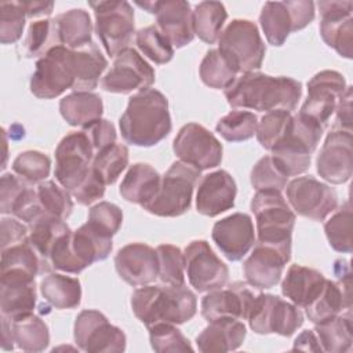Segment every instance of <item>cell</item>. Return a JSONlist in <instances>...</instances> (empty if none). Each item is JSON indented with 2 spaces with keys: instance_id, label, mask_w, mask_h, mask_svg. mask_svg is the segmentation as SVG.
I'll return each instance as SVG.
<instances>
[{
  "instance_id": "obj_1",
  "label": "cell",
  "mask_w": 353,
  "mask_h": 353,
  "mask_svg": "<svg viewBox=\"0 0 353 353\" xmlns=\"http://www.w3.org/2000/svg\"><path fill=\"white\" fill-rule=\"evenodd\" d=\"M302 95V84L285 76H269L248 72L239 76L226 90L225 97L232 108L258 112H292Z\"/></svg>"
},
{
  "instance_id": "obj_2",
  "label": "cell",
  "mask_w": 353,
  "mask_h": 353,
  "mask_svg": "<svg viewBox=\"0 0 353 353\" xmlns=\"http://www.w3.org/2000/svg\"><path fill=\"white\" fill-rule=\"evenodd\" d=\"M123 139L134 146L150 148L161 142L172 128L167 98L154 88L137 92L119 120Z\"/></svg>"
},
{
  "instance_id": "obj_3",
  "label": "cell",
  "mask_w": 353,
  "mask_h": 353,
  "mask_svg": "<svg viewBox=\"0 0 353 353\" xmlns=\"http://www.w3.org/2000/svg\"><path fill=\"white\" fill-rule=\"evenodd\" d=\"M131 309L135 317L150 327L157 323L183 324L197 312L193 291L183 285H143L131 295Z\"/></svg>"
},
{
  "instance_id": "obj_4",
  "label": "cell",
  "mask_w": 353,
  "mask_h": 353,
  "mask_svg": "<svg viewBox=\"0 0 353 353\" xmlns=\"http://www.w3.org/2000/svg\"><path fill=\"white\" fill-rule=\"evenodd\" d=\"M112 248V236L85 222L59 239L50 255V265L52 269L77 274L94 262L106 259Z\"/></svg>"
},
{
  "instance_id": "obj_5",
  "label": "cell",
  "mask_w": 353,
  "mask_h": 353,
  "mask_svg": "<svg viewBox=\"0 0 353 353\" xmlns=\"http://www.w3.org/2000/svg\"><path fill=\"white\" fill-rule=\"evenodd\" d=\"M261 244L272 245L291 259V236L295 214L279 190H258L251 201Z\"/></svg>"
},
{
  "instance_id": "obj_6",
  "label": "cell",
  "mask_w": 353,
  "mask_h": 353,
  "mask_svg": "<svg viewBox=\"0 0 353 353\" xmlns=\"http://www.w3.org/2000/svg\"><path fill=\"white\" fill-rule=\"evenodd\" d=\"M323 128L310 119L292 116L291 125L280 142L270 150L274 163L290 178L303 174L312 160V153L317 149Z\"/></svg>"
},
{
  "instance_id": "obj_7",
  "label": "cell",
  "mask_w": 353,
  "mask_h": 353,
  "mask_svg": "<svg viewBox=\"0 0 353 353\" xmlns=\"http://www.w3.org/2000/svg\"><path fill=\"white\" fill-rule=\"evenodd\" d=\"M200 171L194 167L175 161L161 176L156 196L143 205V210L157 216H179L192 204L193 190L199 181Z\"/></svg>"
},
{
  "instance_id": "obj_8",
  "label": "cell",
  "mask_w": 353,
  "mask_h": 353,
  "mask_svg": "<svg viewBox=\"0 0 353 353\" xmlns=\"http://www.w3.org/2000/svg\"><path fill=\"white\" fill-rule=\"evenodd\" d=\"M218 41V50L239 73L255 72L262 66L266 48L254 22L233 19L222 30Z\"/></svg>"
},
{
  "instance_id": "obj_9",
  "label": "cell",
  "mask_w": 353,
  "mask_h": 353,
  "mask_svg": "<svg viewBox=\"0 0 353 353\" xmlns=\"http://www.w3.org/2000/svg\"><path fill=\"white\" fill-rule=\"evenodd\" d=\"M94 156V148L83 131L63 137L55 149L57 182L72 194L91 174Z\"/></svg>"
},
{
  "instance_id": "obj_10",
  "label": "cell",
  "mask_w": 353,
  "mask_h": 353,
  "mask_svg": "<svg viewBox=\"0 0 353 353\" xmlns=\"http://www.w3.org/2000/svg\"><path fill=\"white\" fill-rule=\"evenodd\" d=\"M95 15V32L108 55L116 57L134 34V10L128 1H91Z\"/></svg>"
},
{
  "instance_id": "obj_11",
  "label": "cell",
  "mask_w": 353,
  "mask_h": 353,
  "mask_svg": "<svg viewBox=\"0 0 353 353\" xmlns=\"http://www.w3.org/2000/svg\"><path fill=\"white\" fill-rule=\"evenodd\" d=\"M74 85L73 50L57 46L37 62L30 79V91L41 99H52Z\"/></svg>"
},
{
  "instance_id": "obj_12",
  "label": "cell",
  "mask_w": 353,
  "mask_h": 353,
  "mask_svg": "<svg viewBox=\"0 0 353 353\" xmlns=\"http://www.w3.org/2000/svg\"><path fill=\"white\" fill-rule=\"evenodd\" d=\"M313 18L314 3L310 0L266 1L259 15V23L268 43L280 47L291 32L306 28Z\"/></svg>"
},
{
  "instance_id": "obj_13",
  "label": "cell",
  "mask_w": 353,
  "mask_h": 353,
  "mask_svg": "<svg viewBox=\"0 0 353 353\" xmlns=\"http://www.w3.org/2000/svg\"><path fill=\"white\" fill-rule=\"evenodd\" d=\"M247 320L256 334L290 336L303 324V314L298 306L277 295L258 294Z\"/></svg>"
},
{
  "instance_id": "obj_14",
  "label": "cell",
  "mask_w": 353,
  "mask_h": 353,
  "mask_svg": "<svg viewBox=\"0 0 353 353\" xmlns=\"http://www.w3.org/2000/svg\"><path fill=\"white\" fill-rule=\"evenodd\" d=\"M172 150L179 161L199 171L218 167L223 152L216 137L197 123H188L179 130L174 139Z\"/></svg>"
},
{
  "instance_id": "obj_15",
  "label": "cell",
  "mask_w": 353,
  "mask_h": 353,
  "mask_svg": "<svg viewBox=\"0 0 353 353\" xmlns=\"http://www.w3.org/2000/svg\"><path fill=\"white\" fill-rule=\"evenodd\" d=\"M74 342L88 353H120L125 349V334L109 323L98 310H83L74 321Z\"/></svg>"
},
{
  "instance_id": "obj_16",
  "label": "cell",
  "mask_w": 353,
  "mask_h": 353,
  "mask_svg": "<svg viewBox=\"0 0 353 353\" xmlns=\"http://www.w3.org/2000/svg\"><path fill=\"white\" fill-rule=\"evenodd\" d=\"M346 87L347 84L343 74L336 70H321L316 73L307 83V98L299 114L310 119L325 130L335 114L338 101Z\"/></svg>"
},
{
  "instance_id": "obj_17",
  "label": "cell",
  "mask_w": 353,
  "mask_h": 353,
  "mask_svg": "<svg viewBox=\"0 0 353 353\" xmlns=\"http://www.w3.org/2000/svg\"><path fill=\"white\" fill-rule=\"evenodd\" d=\"M291 208L312 221H324L338 207L336 192L314 176H299L285 186Z\"/></svg>"
},
{
  "instance_id": "obj_18",
  "label": "cell",
  "mask_w": 353,
  "mask_h": 353,
  "mask_svg": "<svg viewBox=\"0 0 353 353\" xmlns=\"http://www.w3.org/2000/svg\"><path fill=\"white\" fill-rule=\"evenodd\" d=\"M183 255L188 280L196 291L208 292L226 285L229 269L205 240L189 243Z\"/></svg>"
},
{
  "instance_id": "obj_19",
  "label": "cell",
  "mask_w": 353,
  "mask_h": 353,
  "mask_svg": "<svg viewBox=\"0 0 353 353\" xmlns=\"http://www.w3.org/2000/svg\"><path fill=\"white\" fill-rule=\"evenodd\" d=\"M154 83V70L134 48L119 52L109 72L102 77L101 85L113 94H130L148 90Z\"/></svg>"
},
{
  "instance_id": "obj_20",
  "label": "cell",
  "mask_w": 353,
  "mask_h": 353,
  "mask_svg": "<svg viewBox=\"0 0 353 353\" xmlns=\"http://www.w3.org/2000/svg\"><path fill=\"white\" fill-rule=\"evenodd\" d=\"M258 294L250 284L234 281L228 288L208 291L201 299V316L210 323L218 319L247 320Z\"/></svg>"
},
{
  "instance_id": "obj_21",
  "label": "cell",
  "mask_w": 353,
  "mask_h": 353,
  "mask_svg": "<svg viewBox=\"0 0 353 353\" xmlns=\"http://www.w3.org/2000/svg\"><path fill=\"white\" fill-rule=\"evenodd\" d=\"M316 168L319 175L328 183L341 185L353 174L352 132L332 130L323 143L317 156Z\"/></svg>"
},
{
  "instance_id": "obj_22",
  "label": "cell",
  "mask_w": 353,
  "mask_h": 353,
  "mask_svg": "<svg viewBox=\"0 0 353 353\" xmlns=\"http://www.w3.org/2000/svg\"><path fill=\"white\" fill-rule=\"evenodd\" d=\"M137 6L148 10L150 14H156L157 28L170 40L172 47L181 48L193 40L192 10L188 1H137Z\"/></svg>"
},
{
  "instance_id": "obj_23",
  "label": "cell",
  "mask_w": 353,
  "mask_h": 353,
  "mask_svg": "<svg viewBox=\"0 0 353 353\" xmlns=\"http://www.w3.org/2000/svg\"><path fill=\"white\" fill-rule=\"evenodd\" d=\"M320 34L324 43L341 57L352 58L353 46V3L320 1Z\"/></svg>"
},
{
  "instance_id": "obj_24",
  "label": "cell",
  "mask_w": 353,
  "mask_h": 353,
  "mask_svg": "<svg viewBox=\"0 0 353 353\" xmlns=\"http://www.w3.org/2000/svg\"><path fill=\"white\" fill-rule=\"evenodd\" d=\"M212 240L229 261L243 259L256 240L251 216L244 212H234L215 222Z\"/></svg>"
},
{
  "instance_id": "obj_25",
  "label": "cell",
  "mask_w": 353,
  "mask_h": 353,
  "mask_svg": "<svg viewBox=\"0 0 353 353\" xmlns=\"http://www.w3.org/2000/svg\"><path fill=\"white\" fill-rule=\"evenodd\" d=\"M117 274L130 285H146L159 277V259L154 248L145 243H131L114 256Z\"/></svg>"
},
{
  "instance_id": "obj_26",
  "label": "cell",
  "mask_w": 353,
  "mask_h": 353,
  "mask_svg": "<svg viewBox=\"0 0 353 353\" xmlns=\"http://www.w3.org/2000/svg\"><path fill=\"white\" fill-rule=\"evenodd\" d=\"M338 281L324 280V284L313 301L305 306L306 316L314 324L330 320L339 314H350V272L338 273Z\"/></svg>"
},
{
  "instance_id": "obj_27",
  "label": "cell",
  "mask_w": 353,
  "mask_h": 353,
  "mask_svg": "<svg viewBox=\"0 0 353 353\" xmlns=\"http://www.w3.org/2000/svg\"><path fill=\"white\" fill-rule=\"evenodd\" d=\"M237 186L233 176L218 170L204 175L196 193L197 212L205 216H216L234 205Z\"/></svg>"
},
{
  "instance_id": "obj_28",
  "label": "cell",
  "mask_w": 353,
  "mask_h": 353,
  "mask_svg": "<svg viewBox=\"0 0 353 353\" xmlns=\"http://www.w3.org/2000/svg\"><path fill=\"white\" fill-rule=\"evenodd\" d=\"M287 258L277 248L261 243H255L251 255L244 262V276L247 284L256 290H266L274 287L281 276Z\"/></svg>"
},
{
  "instance_id": "obj_29",
  "label": "cell",
  "mask_w": 353,
  "mask_h": 353,
  "mask_svg": "<svg viewBox=\"0 0 353 353\" xmlns=\"http://www.w3.org/2000/svg\"><path fill=\"white\" fill-rule=\"evenodd\" d=\"M50 270L29 240L1 250L0 283H34L39 273Z\"/></svg>"
},
{
  "instance_id": "obj_30",
  "label": "cell",
  "mask_w": 353,
  "mask_h": 353,
  "mask_svg": "<svg viewBox=\"0 0 353 353\" xmlns=\"http://www.w3.org/2000/svg\"><path fill=\"white\" fill-rule=\"evenodd\" d=\"M247 331L243 321L237 319H218L210 321V324L197 335V349L203 353H225L239 349Z\"/></svg>"
},
{
  "instance_id": "obj_31",
  "label": "cell",
  "mask_w": 353,
  "mask_h": 353,
  "mask_svg": "<svg viewBox=\"0 0 353 353\" xmlns=\"http://www.w3.org/2000/svg\"><path fill=\"white\" fill-rule=\"evenodd\" d=\"M323 273L313 268L291 265L281 283L283 295L298 307L309 305L324 284Z\"/></svg>"
},
{
  "instance_id": "obj_32",
  "label": "cell",
  "mask_w": 353,
  "mask_h": 353,
  "mask_svg": "<svg viewBox=\"0 0 353 353\" xmlns=\"http://www.w3.org/2000/svg\"><path fill=\"white\" fill-rule=\"evenodd\" d=\"M160 181V174L150 164L135 163L120 183V194L124 200L143 207L156 196Z\"/></svg>"
},
{
  "instance_id": "obj_33",
  "label": "cell",
  "mask_w": 353,
  "mask_h": 353,
  "mask_svg": "<svg viewBox=\"0 0 353 353\" xmlns=\"http://www.w3.org/2000/svg\"><path fill=\"white\" fill-rule=\"evenodd\" d=\"M14 339V343L25 352H41L50 343L48 327L39 316L33 313L22 314L15 319L1 317Z\"/></svg>"
},
{
  "instance_id": "obj_34",
  "label": "cell",
  "mask_w": 353,
  "mask_h": 353,
  "mask_svg": "<svg viewBox=\"0 0 353 353\" xmlns=\"http://www.w3.org/2000/svg\"><path fill=\"white\" fill-rule=\"evenodd\" d=\"M54 22L61 46L69 50H80L92 43V22L85 10H69L55 17Z\"/></svg>"
},
{
  "instance_id": "obj_35",
  "label": "cell",
  "mask_w": 353,
  "mask_h": 353,
  "mask_svg": "<svg viewBox=\"0 0 353 353\" xmlns=\"http://www.w3.org/2000/svg\"><path fill=\"white\" fill-rule=\"evenodd\" d=\"M63 120L73 127H85L102 117L103 102L98 94L88 91H73L59 102Z\"/></svg>"
},
{
  "instance_id": "obj_36",
  "label": "cell",
  "mask_w": 353,
  "mask_h": 353,
  "mask_svg": "<svg viewBox=\"0 0 353 353\" xmlns=\"http://www.w3.org/2000/svg\"><path fill=\"white\" fill-rule=\"evenodd\" d=\"M73 65H74V85L73 91H88L91 92L99 81L101 74L108 66V61L91 43L80 50H73Z\"/></svg>"
},
{
  "instance_id": "obj_37",
  "label": "cell",
  "mask_w": 353,
  "mask_h": 353,
  "mask_svg": "<svg viewBox=\"0 0 353 353\" xmlns=\"http://www.w3.org/2000/svg\"><path fill=\"white\" fill-rule=\"evenodd\" d=\"M29 226V243L41 258V261L52 269L50 265V255L59 241L66 233L70 232V228L65 222V219L52 216V215H43Z\"/></svg>"
},
{
  "instance_id": "obj_38",
  "label": "cell",
  "mask_w": 353,
  "mask_h": 353,
  "mask_svg": "<svg viewBox=\"0 0 353 353\" xmlns=\"http://www.w3.org/2000/svg\"><path fill=\"white\" fill-rule=\"evenodd\" d=\"M43 298L55 309H73L80 305L81 285L79 279L51 273L40 281Z\"/></svg>"
},
{
  "instance_id": "obj_39",
  "label": "cell",
  "mask_w": 353,
  "mask_h": 353,
  "mask_svg": "<svg viewBox=\"0 0 353 353\" xmlns=\"http://www.w3.org/2000/svg\"><path fill=\"white\" fill-rule=\"evenodd\" d=\"M226 18L228 12L222 3L201 1L192 11L193 32L204 43L214 44L222 33Z\"/></svg>"
},
{
  "instance_id": "obj_40",
  "label": "cell",
  "mask_w": 353,
  "mask_h": 353,
  "mask_svg": "<svg viewBox=\"0 0 353 353\" xmlns=\"http://www.w3.org/2000/svg\"><path fill=\"white\" fill-rule=\"evenodd\" d=\"M352 316L339 314L316 324L314 334L324 352L343 353L352 347Z\"/></svg>"
},
{
  "instance_id": "obj_41",
  "label": "cell",
  "mask_w": 353,
  "mask_h": 353,
  "mask_svg": "<svg viewBox=\"0 0 353 353\" xmlns=\"http://www.w3.org/2000/svg\"><path fill=\"white\" fill-rule=\"evenodd\" d=\"M36 306L34 283H0L1 317L15 319L33 313Z\"/></svg>"
},
{
  "instance_id": "obj_42",
  "label": "cell",
  "mask_w": 353,
  "mask_h": 353,
  "mask_svg": "<svg viewBox=\"0 0 353 353\" xmlns=\"http://www.w3.org/2000/svg\"><path fill=\"white\" fill-rule=\"evenodd\" d=\"M61 46L54 18H43L36 19L29 25L26 37L22 43V47L19 48V52L25 58H34V57H43L48 50L52 47Z\"/></svg>"
},
{
  "instance_id": "obj_43",
  "label": "cell",
  "mask_w": 353,
  "mask_h": 353,
  "mask_svg": "<svg viewBox=\"0 0 353 353\" xmlns=\"http://www.w3.org/2000/svg\"><path fill=\"white\" fill-rule=\"evenodd\" d=\"M237 74L239 72L218 48L207 51L200 63V79L211 88L226 90L237 79Z\"/></svg>"
},
{
  "instance_id": "obj_44",
  "label": "cell",
  "mask_w": 353,
  "mask_h": 353,
  "mask_svg": "<svg viewBox=\"0 0 353 353\" xmlns=\"http://www.w3.org/2000/svg\"><path fill=\"white\" fill-rule=\"evenodd\" d=\"M128 165V149L125 145L113 143L95 153L92 159V170L103 181L112 185Z\"/></svg>"
},
{
  "instance_id": "obj_45",
  "label": "cell",
  "mask_w": 353,
  "mask_h": 353,
  "mask_svg": "<svg viewBox=\"0 0 353 353\" xmlns=\"http://www.w3.org/2000/svg\"><path fill=\"white\" fill-rule=\"evenodd\" d=\"M324 230L330 245L343 254L352 252V205L345 201L324 223Z\"/></svg>"
},
{
  "instance_id": "obj_46",
  "label": "cell",
  "mask_w": 353,
  "mask_h": 353,
  "mask_svg": "<svg viewBox=\"0 0 353 353\" xmlns=\"http://www.w3.org/2000/svg\"><path fill=\"white\" fill-rule=\"evenodd\" d=\"M258 117L252 112L232 110L216 124V132L229 142H243L256 134Z\"/></svg>"
},
{
  "instance_id": "obj_47",
  "label": "cell",
  "mask_w": 353,
  "mask_h": 353,
  "mask_svg": "<svg viewBox=\"0 0 353 353\" xmlns=\"http://www.w3.org/2000/svg\"><path fill=\"white\" fill-rule=\"evenodd\" d=\"M139 51L157 65L167 63L174 57V47L170 40L160 32L157 25L142 28L135 34Z\"/></svg>"
},
{
  "instance_id": "obj_48",
  "label": "cell",
  "mask_w": 353,
  "mask_h": 353,
  "mask_svg": "<svg viewBox=\"0 0 353 353\" xmlns=\"http://www.w3.org/2000/svg\"><path fill=\"white\" fill-rule=\"evenodd\" d=\"M41 208L46 215L66 219L73 211L72 194L54 181H43L36 186Z\"/></svg>"
},
{
  "instance_id": "obj_49",
  "label": "cell",
  "mask_w": 353,
  "mask_h": 353,
  "mask_svg": "<svg viewBox=\"0 0 353 353\" xmlns=\"http://www.w3.org/2000/svg\"><path fill=\"white\" fill-rule=\"evenodd\" d=\"M159 259V279L167 285L185 284V255L176 245L160 244L156 248Z\"/></svg>"
},
{
  "instance_id": "obj_50",
  "label": "cell",
  "mask_w": 353,
  "mask_h": 353,
  "mask_svg": "<svg viewBox=\"0 0 353 353\" xmlns=\"http://www.w3.org/2000/svg\"><path fill=\"white\" fill-rule=\"evenodd\" d=\"M292 121L291 112L287 110H273L268 112L261 121H258L256 138L262 148L272 150L280 139L285 135Z\"/></svg>"
},
{
  "instance_id": "obj_51",
  "label": "cell",
  "mask_w": 353,
  "mask_h": 353,
  "mask_svg": "<svg viewBox=\"0 0 353 353\" xmlns=\"http://www.w3.org/2000/svg\"><path fill=\"white\" fill-rule=\"evenodd\" d=\"M51 160L39 150L19 153L12 161V171L29 183H40L50 175Z\"/></svg>"
},
{
  "instance_id": "obj_52",
  "label": "cell",
  "mask_w": 353,
  "mask_h": 353,
  "mask_svg": "<svg viewBox=\"0 0 353 353\" xmlns=\"http://www.w3.org/2000/svg\"><path fill=\"white\" fill-rule=\"evenodd\" d=\"M148 330L150 345L153 350L159 353L193 350L189 339L176 327H174V324L157 323L148 327Z\"/></svg>"
},
{
  "instance_id": "obj_53",
  "label": "cell",
  "mask_w": 353,
  "mask_h": 353,
  "mask_svg": "<svg viewBox=\"0 0 353 353\" xmlns=\"http://www.w3.org/2000/svg\"><path fill=\"white\" fill-rule=\"evenodd\" d=\"M26 11L22 1L0 3V41L1 44H12L18 41L23 33Z\"/></svg>"
},
{
  "instance_id": "obj_54",
  "label": "cell",
  "mask_w": 353,
  "mask_h": 353,
  "mask_svg": "<svg viewBox=\"0 0 353 353\" xmlns=\"http://www.w3.org/2000/svg\"><path fill=\"white\" fill-rule=\"evenodd\" d=\"M251 185L258 190H279L287 186L288 176L279 168L272 156H263L251 171Z\"/></svg>"
},
{
  "instance_id": "obj_55",
  "label": "cell",
  "mask_w": 353,
  "mask_h": 353,
  "mask_svg": "<svg viewBox=\"0 0 353 353\" xmlns=\"http://www.w3.org/2000/svg\"><path fill=\"white\" fill-rule=\"evenodd\" d=\"M87 222L92 223L95 228L113 237L121 226L123 212L116 204L109 201H101L91 207Z\"/></svg>"
},
{
  "instance_id": "obj_56",
  "label": "cell",
  "mask_w": 353,
  "mask_h": 353,
  "mask_svg": "<svg viewBox=\"0 0 353 353\" xmlns=\"http://www.w3.org/2000/svg\"><path fill=\"white\" fill-rule=\"evenodd\" d=\"M11 214L17 219H19L28 225L33 223L34 221H37L39 218L46 215L41 208V204H40V200L37 196V190L34 188H32V185H28L22 190V193L19 194V197L15 200V203L12 205Z\"/></svg>"
},
{
  "instance_id": "obj_57",
  "label": "cell",
  "mask_w": 353,
  "mask_h": 353,
  "mask_svg": "<svg viewBox=\"0 0 353 353\" xmlns=\"http://www.w3.org/2000/svg\"><path fill=\"white\" fill-rule=\"evenodd\" d=\"M81 131L88 137L95 153L105 149L106 146L116 143V138H117L116 128L106 119L101 117V119L90 123L88 125L83 127Z\"/></svg>"
},
{
  "instance_id": "obj_58",
  "label": "cell",
  "mask_w": 353,
  "mask_h": 353,
  "mask_svg": "<svg viewBox=\"0 0 353 353\" xmlns=\"http://www.w3.org/2000/svg\"><path fill=\"white\" fill-rule=\"evenodd\" d=\"M32 185L17 174H4L0 181V212L10 214L15 200L19 197L22 190Z\"/></svg>"
},
{
  "instance_id": "obj_59",
  "label": "cell",
  "mask_w": 353,
  "mask_h": 353,
  "mask_svg": "<svg viewBox=\"0 0 353 353\" xmlns=\"http://www.w3.org/2000/svg\"><path fill=\"white\" fill-rule=\"evenodd\" d=\"M29 240V226L15 218H3L0 225V250Z\"/></svg>"
},
{
  "instance_id": "obj_60",
  "label": "cell",
  "mask_w": 353,
  "mask_h": 353,
  "mask_svg": "<svg viewBox=\"0 0 353 353\" xmlns=\"http://www.w3.org/2000/svg\"><path fill=\"white\" fill-rule=\"evenodd\" d=\"M105 183L97 175V172L92 170L88 178L72 193V196L77 200L81 205H90L94 201L99 200L105 194Z\"/></svg>"
},
{
  "instance_id": "obj_61",
  "label": "cell",
  "mask_w": 353,
  "mask_h": 353,
  "mask_svg": "<svg viewBox=\"0 0 353 353\" xmlns=\"http://www.w3.org/2000/svg\"><path fill=\"white\" fill-rule=\"evenodd\" d=\"M335 120L332 123L334 130H343L352 132V87L347 85L345 92L338 101L335 110Z\"/></svg>"
},
{
  "instance_id": "obj_62",
  "label": "cell",
  "mask_w": 353,
  "mask_h": 353,
  "mask_svg": "<svg viewBox=\"0 0 353 353\" xmlns=\"http://www.w3.org/2000/svg\"><path fill=\"white\" fill-rule=\"evenodd\" d=\"M22 4L26 11V17L36 19L48 18L54 8L52 1H22Z\"/></svg>"
},
{
  "instance_id": "obj_63",
  "label": "cell",
  "mask_w": 353,
  "mask_h": 353,
  "mask_svg": "<svg viewBox=\"0 0 353 353\" xmlns=\"http://www.w3.org/2000/svg\"><path fill=\"white\" fill-rule=\"evenodd\" d=\"M292 349L294 350L299 349V350H309V352H323V349L319 343L317 335L314 334V331H310V330H306L298 335V338L294 342Z\"/></svg>"
}]
</instances>
